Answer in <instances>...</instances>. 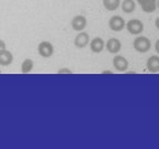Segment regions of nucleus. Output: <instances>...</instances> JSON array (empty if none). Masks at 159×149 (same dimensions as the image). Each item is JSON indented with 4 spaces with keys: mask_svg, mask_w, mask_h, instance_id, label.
<instances>
[{
    "mask_svg": "<svg viewBox=\"0 0 159 149\" xmlns=\"http://www.w3.org/2000/svg\"><path fill=\"white\" fill-rule=\"evenodd\" d=\"M133 47L138 53H147L152 47V42L147 37L137 35L134 41H133Z\"/></svg>",
    "mask_w": 159,
    "mask_h": 149,
    "instance_id": "1",
    "label": "nucleus"
},
{
    "mask_svg": "<svg viewBox=\"0 0 159 149\" xmlns=\"http://www.w3.org/2000/svg\"><path fill=\"white\" fill-rule=\"evenodd\" d=\"M129 33L132 35H140L144 31V23L139 19H130L128 22L126 23V27Z\"/></svg>",
    "mask_w": 159,
    "mask_h": 149,
    "instance_id": "2",
    "label": "nucleus"
},
{
    "mask_svg": "<svg viewBox=\"0 0 159 149\" xmlns=\"http://www.w3.org/2000/svg\"><path fill=\"white\" fill-rule=\"evenodd\" d=\"M38 53L40 54V56L49 59L54 54V47L50 41H41L38 44Z\"/></svg>",
    "mask_w": 159,
    "mask_h": 149,
    "instance_id": "3",
    "label": "nucleus"
},
{
    "mask_svg": "<svg viewBox=\"0 0 159 149\" xmlns=\"http://www.w3.org/2000/svg\"><path fill=\"white\" fill-rule=\"evenodd\" d=\"M108 27L114 32H120L126 27V22L120 16H113L108 21Z\"/></svg>",
    "mask_w": 159,
    "mask_h": 149,
    "instance_id": "4",
    "label": "nucleus"
},
{
    "mask_svg": "<svg viewBox=\"0 0 159 149\" xmlns=\"http://www.w3.org/2000/svg\"><path fill=\"white\" fill-rule=\"evenodd\" d=\"M71 27L73 30L80 32V31H84L85 28L87 27V19L85 16L83 15H77L75 17H73V19L71 20Z\"/></svg>",
    "mask_w": 159,
    "mask_h": 149,
    "instance_id": "5",
    "label": "nucleus"
},
{
    "mask_svg": "<svg viewBox=\"0 0 159 149\" xmlns=\"http://www.w3.org/2000/svg\"><path fill=\"white\" fill-rule=\"evenodd\" d=\"M113 66H114L115 70L118 71V72H125V71L128 70L129 62H128V60L123 56V55L116 54L113 57Z\"/></svg>",
    "mask_w": 159,
    "mask_h": 149,
    "instance_id": "6",
    "label": "nucleus"
},
{
    "mask_svg": "<svg viewBox=\"0 0 159 149\" xmlns=\"http://www.w3.org/2000/svg\"><path fill=\"white\" fill-rule=\"evenodd\" d=\"M105 47L111 54H118L122 50V42L117 38H111L105 43Z\"/></svg>",
    "mask_w": 159,
    "mask_h": 149,
    "instance_id": "7",
    "label": "nucleus"
},
{
    "mask_svg": "<svg viewBox=\"0 0 159 149\" xmlns=\"http://www.w3.org/2000/svg\"><path fill=\"white\" fill-rule=\"evenodd\" d=\"M89 34L85 31H80L79 34L74 38V45L79 49H84L89 45Z\"/></svg>",
    "mask_w": 159,
    "mask_h": 149,
    "instance_id": "8",
    "label": "nucleus"
},
{
    "mask_svg": "<svg viewBox=\"0 0 159 149\" xmlns=\"http://www.w3.org/2000/svg\"><path fill=\"white\" fill-rule=\"evenodd\" d=\"M89 45L93 53L98 54V53L103 52V50L105 49V41L101 37H96L89 41Z\"/></svg>",
    "mask_w": 159,
    "mask_h": 149,
    "instance_id": "9",
    "label": "nucleus"
},
{
    "mask_svg": "<svg viewBox=\"0 0 159 149\" xmlns=\"http://www.w3.org/2000/svg\"><path fill=\"white\" fill-rule=\"evenodd\" d=\"M137 2L146 13H152L157 9V0H137Z\"/></svg>",
    "mask_w": 159,
    "mask_h": 149,
    "instance_id": "10",
    "label": "nucleus"
},
{
    "mask_svg": "<svg viewBox=\"0 0 159 149\" xmlns=\"http://www.w3.org/2000/svg\"><path fill=\"white\" fill-rule=\"evenodd\" d=\"M13 62V54L9 50L0 51V66H9Z\"/></svg>",
    "mask_w": 159,
    "mask_h": 149,
    "instance_id": "11",
    "label": "nucleus"
},
{
    "mask_svg": "<svg viewBox=\"0 0 159 149\" xmlns=\"http://www.w3.org/2000/svg\"><path fill=\"white\" fill-rule=\"evenodd\" d=\"M146 67L150 73L159 72V55H152L147 60Z\"/></svg>",
    "mask_w": 159,
    "mask_h": 149,
    "instance_id": "12",
    "label": "nucleus"
},
{
    "mask_svg": "<svg viewBox=\"0 0 159 149\" xmlns=\"http://www.w3.org/2000/svg\"><path fill=\"white\" fill-rule=\"evenodd\" d=\"M120 8L125 13H132L136 10V2L134 0H124L120 1Z\"/></svg>",
    "mask_w": 159,
    "mask_h": 149,
    "instance_id": "13",
    "label": "nucleus"
},
{
    "mask_svg": "<svg viewBox=\"0 0 159 149\" xmlns=\"http://www.w3.org/2000/svg\"><path fill=\"white\" fill-rule=\"evenodd\" d=\"M34 69V61L32 59H25L21 63V73L22 74H29Z\"/></svg>",
    "mask_w": 159,
    "mask_h": 149,
    "instance_id": "14",
    "label": "nucleus"
},
{
    "mask_svg": "<svg viewBox=\"0 0 159 149\" xmlns=\"http://www.w3.org/2000/svg\"><path fill=\"white\" fill-rule=\"evenodd\" d=\"M102 2L107 11H115L120 7V0H102Z\"/></svg>",
    "mask_w": 159,
    "mask_h": 149,
    "instance_id": "15",
    "label": "nucleus"
},
{
    "mask_svg": "<svg viewBox=\"0 0 159 149\" xmlns=\"http://www.w3.org/2000/svg\"><path fill=\"white\" fill-rule=\"evenodd\" d=\"M72 70L67 69V67H62L57 71V74H72Z\"/></svg>",
    "mask_w": 159,
    "mask_h": 149,
    "instance_id": "16",
    "label": "nucleus"
},
{
    "mask_svg": "<svg viewBox=\"0 0 159 149\" xmlns=\"http://www.w3.org/2000/svg\"><path fill=\"white\" fill-rule=\"evenodd\" d=\"M7 49V45H6V42L3 40H0V51Z\"/></svg>",
    "mask_w": 159,
    "mask_h": 149,
    "instance_id": "17",
    "label": "nucleus"
},
{
    "mask_svg": "<svg viewBox=\"0 0 159 149\" xmlns=\"http://www.w3.org/2000/svg\"><path fill=\"white\" fill-rule=\"evenodd\" d=\"M155 50H156L157 54H159V39L156 41V43H155Z\"/></svg>",
    "mask_w": 159,
    "mask_h": 149,
    "instance_id": "18",
    "label": "nucleus"
},
{
    "mask_svg": "<svg viewBox=\"0 0 159 149\" xmlns=\"http://www.w3.org/2000/svg\"><path fill=\"white\" fill-rule=\"evenodd\" d=\"M155 25H156V28H157V29L159 30V17L157 18L156 20H155Z\"/></svg>",
    "mask_w": 159,
    "mask_h": 149,
    "instance_id": "19",
    "label": "nucleus"
},
{
    "mask_svg": "<svg viewBox=\"0 0 159 149\" xmlns=\"http://www.w3.org/2000/svg\"><path fill=\"white\" fill-rule=\"evenodd\" d=\"M157 8L159 9V0H157Z\"/></svg>",
    "mask_w": 159,
    "mask_h": 149,
    "instance_id": "20",
    "label": "nucleus"
},
{
    "mask_svg": "<svg viewBox=\"0 0 159 149\" xmlns=\"http://www.w3.org/2000/svg\"><path fill=\"white\" fill-rule=\"evenodd\" d=\"M0 74H1V70H0Z\"/></svg>",
    "mask_w": 159,
    "mask_h": 149,
    "instance_id": "21",
    "label": "nucleus"
}]
</instances>
